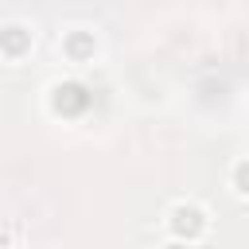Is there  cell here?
Returning <instances> with one entry per match:
<instances>
[{
    "label": "cell",
    "mask_w": 249,
    "mask_h": 249,
    "mask_svg": "<svg viewBox=\"0 0 249 249\" xmlns=\"http://www.w3.org/2000/svg\"><path fill=\"white\" fill-rule=\"evenodd\" d=\"M171 230L179 233V237H198L202 230H206V218H202V210L198 206H175L171 210Z\"/></svg>",
    "instance_id": "1"
}]
</instances>
